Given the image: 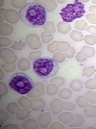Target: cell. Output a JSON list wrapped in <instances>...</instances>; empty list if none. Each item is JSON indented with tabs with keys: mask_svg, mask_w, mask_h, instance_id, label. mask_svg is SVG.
<instances>
[{
	"mask_svg": "<svg viewBox=\"0 0 96 129\" xmlns=\"http://www.w3.org/2000/svg\"><path fill=\"white\" fill-rule=\"evenodd\" d=\"M92 79H90L87 81L85 84L87 88L93 89L94 88L95 84L93 83Z\"/></svg>",
	"mask_w": 96,
	"mask_h": 129,
	"instance_id": "obj_30",
	"label": "cell"
},
{
	"mask_svg": "<svg viewBox=\"0 0 96 129\" xmlns=\"http://www.w3.org/2000/svg\"><path fill=\"white\" fill-rule=\"evenodd\" d=\"M92 99L94 103L96 105V93H94L92 95Z\"/></svg>",
	"mask_w": 96,
	"mask_h": 129,
	"instance_id": "obj_34",
	"label": "cell"
},
{
	"mask_svg": "<svg viewBox=\"0 0 96 129\" xmlns=\"http://www.w3.org/2000/svg\"><path fill=\"white\" fill-rule=\"evenodd\" d=\"M85 115L89 117H94L96 115V107L93 105H87L84 109Z\"/></svg>",
	"mask_w": 96,
	"mask_h": 129,
	"instance_id": "obj_10",
	"label": "cell"
},
{
	"mask_svg": "<svg viewBox=\"0 0 96 129\" xmlns=\"http://www.w3.org/2000/svg\"><path fill=\"white\" fill-rule=\"evenodd\" d=\"M59 69L58 65L53 59L43 57L35 59L32 63V69L38 77L46 79L55 75Z\"/></svg>",
	"mask_w": 96,
	"mask_h": 129,
	"instance_id": "obj_2",
	"label": "cell"
},
{
	"mask_svg": "<svg viewBox=\"0 0 96 129\" xmlns=\"http://www.w3.org/2000/svg\"><path fill=\"white\" fill-rule=\"evenodd\" d=\"M85 30L96 36V27L95 26H90L86 28Z\"/></svg>",
	"mask_w": 96,
	"mask_h": 129,
	"instance_id": "obj_31",
	"label": "cell"
},
{
	"mask_svg": "<svg viewBox=\"0 0 96 129\" xmlns=\"http://www.w3.org/2000/svg\"><path fill=\"white\" fill-rule=\"evenodd\" d=\"M30 113V110L24 109H18L16 112L17 118L20 120H23L27 117Z\"/></svg>",
	"mask_w": 96,
	"mask_h": 129,
	"instance_id": "obj_14",
	"label": "cell"
},
{
	"mask_svg": "<svg viewBox=\"0 0 96 129\" xmlns=\"http://www.w3.org/2000/svg\"><path fill=\"white\" fill-rule=\"evenodd\" d=\"M8 85L11 89L21 95L29 93L35 87L31 78L21 72L17 73L12 75L9 80Z\"/></svg>",
	"mask_w": 96,
	"mask_h": 129,
	"instance_id": "obj_3",
	"label": "cell"
},
{
	"mask_svg": "<svg viewBox=\"0 0 96 129\" xmlns=\"http://www.w3.org/2000/svg\"><path fill=\"white\" fill-rule=\"evenodd\" d=\"M69 35L72 39L76 41L82 40L83 36L81 32L75 30L72 31Z\"/></svg>",
	"mask_w": 96,
	"mask_h": 129,
	"instance_id": "obj_15",
	"label": "cell"
},
{
	"mask_svg": "<svg viewBox=\"0 0 96 129\" xmlns=\"http://www.w3.org/2000/svg\"><path fill=\"white\" fill-rule=\"evenodd\" d=\"M19 109V108L15 103H11L7 106V109L8 111L12 114H14Z\"/></svg>",
	"mask_w": 96,
	"mask_h": 129,
	"instance_id": "obj_23",
	"label": "cell"
},
{
	"mask_svg": "<svg viewBox=\"0 0 96 129\" xmlns=\"http://www.w3.org/2000/svg\"><path fill=\"white\" fill-rule=\"evenodd\" d=\"M57 27L58 31L63 34L68 33L71 29V26L69 24L62 21L59 22Z\"/></svg>",
	"mask_w": 96,
	"mask_h": 129,
	"instance_id": "obj_8",
	"label": "cell"
},
{
	"mask_svg": "<svg viewBox=\"0 0 96 129\" xmlns=\"http://www.w3.org/2000/svg\"><path fill=\"white\" fill-rule=\"evenodd\" d=\"M89 10L90 12L96 13V6L95 5L91 6L89 8Z\"/></svg>",
	"mask_w": 96,
	"mask_h": 129,
	"instance_id": "obj_33",
	"label": "cell"
},
{
	"mask_svg": "<svg viewBox=\"0 0 96 129\" xmlns=\"http://www.w3.org/2000/svg\"><path fill=\"white\" fill-rule=\"evenodd\" d=\"M76 101L78 105L81 108L84 107L87 103L84 96L82 95L79 96L77 99Z\"/></svg>",
	"mask_w": 96,
	"mask_h": 129,
	"instance_id": "obj_24",
	"label": "cell"
},
{
	"mask_svg": "<svg viewBox=\"0 0 96 129\" xmlns=\"http://www.w3.org/2000/svg\"><path fill=\"white\" fill-rule=\"evenodd\" d=\"M86 18L88 21L91 23H96V15L92 14H87Z\"/></svg>",
	"mask_w": 96,
	"mask_h": 129,
	"instance_id": "obj_26",
	"label": "cell"
},
{
	"mask_svg": "<svg viewBox=\"0 0 96 129\" xmlns=\"http://www.w3.org/2000/svg\"><path fill=\"white\" fill-rule=\"evenodd\" d=\"M58 119L62 123L66 124L72 122L74 120V117L70 113L65 111L59 115Z\"/></svg>",
	"mask_w": 96,
	"mask_h": 129,
	"instance_id": "obj_7",
	"label": "cell"
},
{
	"mask_svg": "<svg viewBox=\"0 0 96 129\" xmlns=\"http://www.w3.org/2000/svg\"><path fill=\"white\" fill-rule=\"evenodd\" d=\"M57 6V4L55 0H48L45 1V7L48 12L54 11L56 8Z\"/></svg>",
	"mask_w": 96,
	"mask_h": 129,
	"instance_id": "obj_18",
	"label": "cell"
},
{
	"mask_svg": "<svg viewBox=\"0 0 96 129\" xmlns=\"http://www.w3.org/2000/svg\"><path fill=\"white\" fill-rule=\"evenodd\" d=\"M84 8V4L78 0H75L73 3L68 4L62 8L59 14L63 21L71 22L84 16L85 13Z\"/></svg>",
	"mask_w": 96,
	"mask_h": 129,
	"instance_id": "obj_4",
	"label": "cell"
},
{
	"mask_svg": "<svg viewBox=\"0 0 96 129\" xmlns=\"http://www.w3.org/2000/svg\"><path fill=\"white\" fill-rule=\"evenodd\" d=\"M18 102L20 106L24 108L30 109L32 107V101L25 97H22L19 99Z\"/></svg>",
	"mask_w": 96,
	"mask_h": 129,
	"instance_id": "obj_11",
	"label": "cell"
},
{
	"mask_svg": "<svg viewBox=\"0 0 96 129\" xmlns=\"http://www.w3.org/2000/svg\"><path fill=\"white\" fill-rule=\"evenodd\" d=\"M94 93L90 90H88L86 92L84 97L86 101L90 103H94L92 98V95Z\"/></svg>",
	"mask_w": 96,
	"mask_h": 129,
	"instance_id": "obj_25",
	"label": "cell"
},
{
	"mask_svg": "<svg viewBox=\"0 0 96 129\" xmlns=\"http://www.w3.org/2000/svg\"><path fill=\"white\" fill-rule=\"evenodd\" d=\"M70 86L71 88L73 90L78 91L81 90L82 87V83L80 81L75 80L71 82Z\"/></svg>",
	"mask_w": 96,
	"mask_h": 129,
	"instance_id": "obj_16",
	"label": "cell"
},
{
	"mask_svg": "<svg viewBox=\"0 0 96 129\" xmlns=\"http://www.w3.org/2000/svg\"><path fill=\"white\" fill-rule=\"evenodd\" d=\"M31 109L34 110H37L44 108L45 106L44 102L42 99L39 98L31 100Z\"/></svg>",
	"mask_w": 96,
	"mask_h": 129,
	"instance_id": "obj_9",
	"label": "cell"
},
{
	"mask_svg": "<svg viewBox=\"0 0 96 129\" xmlns=\"http://www.w3.org/2000/svg\"><path fill=\"white\" fill-rule=\"evenodd\" d=\"M38 124L35 120L29 119L25 121L23 123V127L25 129H35L38 128Z\"/></svg>",
	"mask_w": 96,
	"mask_h": 129,
	"instance_id": "obj_12",
	"label": "cell"
},
{
	"mask_svg": "<svg viewBox=\"0 0 96 129\" xmlns=\"http://www.w3.org/2000/svg\"><path fill=\"white\" fill-rule=\"evenodd\" d=\"M69 45L66 42H60L58 44V49L60 51H66L69 49Z\"/></svg>",
	"mask_w": 96,
	"mask_h": 129,
	"instance_id": "obj_22",
	"label": "cell"
},
{
	"mask_svg": "<svg viewBox=\"0 0 96 129\" xmlns=\"http://www.w3.org/2000/svg\"><path fill=\"white\" fill-rule=\"evenodd\" d=\"M8 117V114L6 112L2 110L0 111V122H2L6 120Z\"/></svg>",
	"mask_w": 96,
	"mask_h": 129,
	"instance_id": "obj_28",
	"label": "cell"
},
{
	"mask_svg": "<svg viewBox=\"0 0 96 129\" xmlns=\"http://www.w3.org/2000/svg\"><path fill=\"white\" fill-rule=\"evenodd\" d=\"M63 101L58 98L53 99L50 104V108L52 113L54 114H58L62 110L61 108L60 104Z\"/></svg>",
	"mask_w": 96,
	"mask_h": 129,
	"instance_id": "obj_6",
	"label": "cell"
},
{
	"mask_svg": "<svg viewBox=\"0 0 96 129\" xmlns=\"http://www.w3.org/2000/svg\"><path fill=\"white\" fill-rule=\"evenodd\" d=\"M45 26V30L47 33H54L55 31V26L52 22H47Z\"/></svg>",
	"mask_w": 96,
	"mask_h": 129,
	"instance_id": "obj_21",
	"label": "cell"
},
{
	"mask_svg": "<svg viewBox=\"0 0 96 129\" xmlns=\"http://www.w3.org/2000/svg\"><path fill=\"white\" fill-rule=\"evenodd\" d=\"M66 0H57V2L59 3H63L66 2Z\"/></svg>",
	"mask_w": 96,
	"mask_h": 129,
	"instance_id": "obj_35",
	"label": "cell"
},
{
	"mask_svg": "<svg viewBox=\"0 0 96 129\" xmlns=\"http://www.w3.org/2000/svg\"><path fill=\"white\" fill-rule=\"evenodd\" d=\"M51 115L49 112H47L40 115L38 119L39 126L43 128L47 126L50 123Z\"/></svg>",
	"mask_w": 96,
	"mask_h": 129,
	"instance_id": "obj_5",
	"label": "cell"
},
{
	"mask_svg": "<svg viewBox=\"0 0 96 129\" xmlns=\"http://www.w3.org/2000/svg\"><path fill=\"white\" fill-rule=\"evenodd\" d=\"M86 129H95V128L92 127H89L87 128Z\"/></svg>",
	"mask_w": 96,
	"mask_h": 129,
	"instance_id": "obj_37",
	"label": "cell"
},
{
	"mask_svg": "<svg viewBox=\"0 0 96 129\" xmlns=\"http://www.w3.org/2000/svg\"><path fill=\"white\" fill-rule=\"evenodd\" d=\"M89 0H79V1L80 2H81L82 3H85L89 1Z\"/></svg>",
	"mask_w": 96,
	"mask_h": 129,
	"instance_id": "obj_36",
	"label": "cell"
},
{
	"mask_svg": "<svg viewBox=\"0 0 96 129\" xmlns=\"http://www.w3.org/2000/svg\"><path fill=\"white\" fill-rule=\"evenodd\" d=\"M60 107L62 110L69 111L73 110L75 108V105L71 102H63L60 104Z\"/></svg>",
	"mask_w": 96,
	"mask_h": 129,
	"instance_id": "obj_19",
	"label": "cell"
},
{
	"mask_svg": "<svg viewBox=\"0 0 96 129\" xmlns=\"http://www.w3.org/2000/svg\"><path fill=\"white\" fill-rule=\"evenodd\" d=\"M87 25V23L85 20L81 19L76 22L74 26L76 29L80 31H83L86 27Z\"/></svg>",
	"mask_w": 96,
	"mask_h": 129,
	"instance_id": "obj_20",
	"label": "cell"
},
{
	"mask_svg": "<svg viewBox=\"0 0 96 129\" xmlns=\"http://www.w3.org/2000/svg\"><path fill=\"white\" fill-rule=\"evenodd\" d=\"M72 94L71 92L68 89H64L61 90L58 94L59 97L64 100H67L69 98Z\"/></svg>",
	"mask_w": 96,
	"mask_h": 129,
	"instance_id": "obj_17",
	"label": "cell"
},
{
	"mask_svg": "<svg viewBox=\"0 0 96 129\" xmlns=\"http://www.w3.org/2000/svg\"><path fill=\"white\" fill-rule=\"evenodd\" d=\"M84 39L86 44L91 45L93 41V36L91 35H87L85 37Z\"/></svg>",
	"mask_w": 96,
	"mask_h": 129,
	"instance_id": "obj_29",
	"label": "cell"
},
{
	"mask_svg": "<svg viewBox=\"0 0 96 129\" xmlns=\"http://www.w3.org/2000/svg\"><path fill=\"white\" fill-rule=\"evenodd\" d=\"M50 129H64V126L61 123L55 122L52 123L50 127Z\"/></svg>",
	"mask_w": 96,
	"mask_h": 129,
	"instance_id": "obj_27",
	"label": "cell"
},
{
	"mask_svg": "<svg viewBox=\"0 0 96 129\" xmlns=\"http://www.w3.org/2000/svg\"><path fill=\"white\" fill-rule=\"evenodd\" d=\"M74 120L72 123L68 125L70 127H78L82 125L84 122L83 117L80 115L76 114L74 115Z\"/></svg>",
	"mask_w": 96,
	"mask_h": 129,
	"instance_id": "obj_13",
	"label": "cell"
},
{
	"mask_svg": "<svg viewBox=\"0 0 96 129\" xmlns=\"http://www.w3.org/2000/svg\"></svg>",
	"mask_w": 96,
	"mask_h": 129,
	"instance_id": "obj_38",
	"label": "cell"
},
{
	"mask_svg": "<svg viewBox=\"0 0 96 129\" xmlns=\"http://www.w3.org/2000/svg\"><path fill=\"white\" fill-rule=\"evenodd\" d=\"M19 17L25 25L32 28L40 27L44 24L47 14L45 8L35 2L28 3L19 11Z\"/></svg>",
	"mask_w": 96,
	"mask_h": 129,
	"instance_id": "obj_1",
	"label": "cell"
},
{
	"mask_svg": "<svg viewBox=\"0 0 96 129\" xmlns=\"http://www.w3.org/2000/svg\"><path fill=\"white\" fill-rule=\"evenodd\" d=\"M17 127L15 125L11 124H7L5 126L3 129H17Z\"/></svg>",
	"mask_w": 96,
	"mask_h": 129,
	"instance_id": "obj_32",
	"label": "cell"
}]
</instances>
